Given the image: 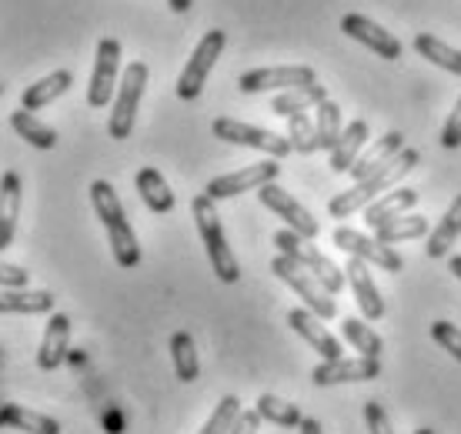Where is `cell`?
I'll return each mask as SVG.
<instances>
[{
    "instance_id": "7402d4cb",
    "label": "cell",
    "mask_w": 461,
    "mask_h": 434,
    "mask_svg": "<svg viewBox=\"0 0 461 434\" xmlns=\"http://www.w3.org/2000/svg\"><path fill=\"white\" fill-rule=\"evenodd\" d=\"M368 138H371V127L368 121H351V124L341 131V140L335 144L331 150V171L335 174H348L351 171V164L361 158V150L368 148Z\"/></svg>"
},
{
    "instance_id": "d4e9b609",
    "label": "cell",
    "mask_w": 461,
    "mask_h": 434,
    "mask_svg": "<svg viewBox=\"0 0 461 434\" xmlns=\"http://www.w3.org/2000/svg\"><path fill=\"white\" fill-rule=\"evenodd\" d=\"M70 84H74V74H70V70H54V74L41 77L37 84H31V87L21 94V107L23 111H41V107H47L50 101H58L60 94H68Z\"/></svg>"
},
{
    "instance_id": "603a6c76",
    "label": "cell",
    "mask_w": 461,
    "mask_h": 434,
    "mask_svg": "<svg viewBox=\"0 0 461 434\" xmlns=\"http://www.w3.org/2000/svg\"><path fill=\"white\" fill-rule=\"evenodd\" d=\"M134 187H138L140 201L148 204L150 214H171L174 211V191L167 187L158 167H140L138 177H134Z\"/></svg>"
},
{
    "instance_id": "e575fe53",
    "label": "cell",
    "mask_w": 461,
    "mask_h": 434,
    "mask_svg": "<svg viewBox=\"0 0 461 434\" xmlns=\"http://www.w3.org/2000/svg\"><path fill=\"white\" fill-rule=\"evenodd\" d=\"M341 334H345V341H351L355 351L368 357H381L384 351V341L378 338V331H371V324L365 318H345L341 321Z\"/></svg>"
},
{
    "instance_id": "4dcf8cb0",
    "label": "cell",
    "mask_w": 461,
    "mask_h": 434,
    "mask_svg": "<svg viewBox=\"0 0 461 434\" xmlns=\"http://www.w3.org/2000/svg\"><path fill=\"white\" fill-rule=\"evenodd\" d=\"M314 127H318V148L331 154L335 144L341 140V131H345V124H341V107L335 101H321L314 107Z\"/></svg>"
},
{
    "instance_id": "44dd1931",
    "label": "cell",
    "mask_w": 461,
    "mask_h": 434,
    "mask_svg": "<svg viewBox=\"0 0 461 434\" xmlns=\"http://www.w3.org/2000/svg\"><path fill=\"white\" fill-rule=\"evenodd\" d=\"M415 204H418L415 187H394V191L381 194L378 201H371V204L365 207V224H368L371 231H378L381 224H388V221H394V217L408 214Z\"/></svg>"
},
{
    "instance_id": "d590c367",
    "label": "cell",
    "mask_w": 461,
    "mask_h": 434,
    "mask_svg": "<svg viewBox=\"0 0 461 434\" xmlns=\"http://www.w3.org/2000/svg\"><path fill=\"white\" fill-rule=\"evenodd\" d=\"M288 140H291V150H298V154L321 150L318 148V127H314V121L308 117V111L288 117Z\"/></svg>"
},
{
    "instance_id": "5bb4252c",
    "label": "cell",
    "mask_w": 461,
    "mask_h": 434,
    "mask_svg": "<svg viewBox=\"0 0 461 434\" xmlns=\"http://www.w3.org/2000/svg\"><path fill=\"white\" fill-rule=\"evenodd\" d=\"M381 375L378 357H335V361H321L312 371V381L318 388H331V384H348V381H375Z\"/></svg>"
},
{
    "instance_id": "d6a6232c",
    "label": "cell",
    "mask_w": 461,
    "mask_h": 434,
    "mask_svg": "<svg viewBox=\"0 0 461 434\" xmlns=\"http://www.w3.org/2000/svg\"><path fill=\"white\" fill-rule=\"evenodd\" d=\"M425 234H428V217H421V214H402V217H394V221H388V224H381V228L375 231V238H378L381 244L415 240V238H425Z\"/></svg>"
},
{
    "instance_id": "60d3db41",
    "label": "cell",
    "mask_w": 461,
    "mask_h": 434,
    "mask_svg": "<svg viewBox=\"0 0 461 434\" xmlns=\"http://www.w3.org/2000/svg\"><path fill=\"white\" fill-rule=\"evenodd\" d=\"M27 281H31V271H23L21 264L0 261V287H27Z\"/></svg>"
},
{
    "instance_id": "5b68a950",
    "label": "cell",
    "mask_w": 461,
    "mask_h": 434,
    "mask_svg": "<svg viewBox=\"0 0 461 434\" xmlns=\"http://www.w3.org/2000/svg\"><path fill=\"white\" fill-rule=\"evenodd\" d=\"M150 70L144 60H134L127 64L124 77L117 84V97L114 107H111V121H107V134L114 140H127L131 131H134V121H138V107L140 97H144V87H148Z\"/></svg>"
},
{
    "instance_id": "836d02e7",
    "label": "cell",
    "mask_w": 461,
    "mask_h": 434,
    "mask_svg": "<svg viewBox=\"0 0 461 434\" xmlns=\"http://www.w3.org/2000/svg\"><path fill=\"white\" fill-rule=\"evenodd\" d=\"M171 357H174V371H177V377H181L185 384L197 381V375H201V365H197L194 338H191L187 331H174V338H171Z\"/></svg>"
},
{
    "instance_id": "2e32d148",
    "label": "cell",
    "mask_w": 461,
    "mask_h": 434,
    "mask_svg": "<svg viewBox=\"0 0 461 434\" xmlns=\"http://www.w3.org/2000/svg\"><path fill=\"white\" fill-rule=\"evenodd\" d=\"M288 324L291 331L298 334L301 341H308L321 355V361H335V357H345L341 355V344H338V338H331V334L324 331L321 318L314 314V311L308 308H294L288 311Z\"/></svg>"
},
{
    "instance_id": "d6986e66",
    "label": "cell",
    "mask_w": 461,
    "mask_h": 434,
    "mask_svg": "<svg viewBox=\"0 0 461 434\" xmlns=\"http://www.w3.org/2000/svg\"><path fill=\"white\" fill-rule=\"evenodd\" d=\"M21 197L23 184L17 171H4L0 177V251H7L17 231V217H21Z\"/></svg>"
},
{
    "instance_id": "7a4b0ae2",
    "label": "cell",
    "mask_w": 461,
    "mask_h": 434,
    "mask_svg": "<svg viewBox=\"0 0 461 434\" xmlns=\"http://www.w3.org/2000/svg\"><path fill=\"white\" fill-rule=\"evenodd\" d=\"M91 204L101 217V224L107 231V240H111V251H114V261L121 267H138L140 264V244L138 234L131 228V221L124 214V204L117 197L114 184L107 181H94L91 184Z\"/></svg>"
},
{
    "instance_id": "6da1fadb",
    "label": "cell",
    "mask_w": 461,
    "mask_h": 434,
    "mask_svg": "<svg viewBox=\"0 0 461 434\" xmlns=\"http://www.w3.org/2000/svg\"><path fill=\"white\" fill-rule=\"evenodd\" d=\"M418 160H421V154L411 148H404L402 154H394L384 167H381L378 174H371V177H365V181H357L351 191H345V194H338L328 201V214L331 217H351L357 214L361 207H368L371 201H378L384 191H392V187H398V184L404 181V174H411L418 167Z\"/></svg>"
},
{
    "instance_id": "74e56055",
    "label": "cell",
    "mask_w": 461,
    "mask_h": 434,
    "mask_svg": "<svg viewBox=\"0 0 461 434\" xmlns=\"http://www.w3.org/2000/svg\"><path fill=\"white\" fill-rule=\"evenodd\" d=\"M431 341L441 344L451 357H458V361H461V331H458V324H451V321H435V324H431Z\"/></svg>"
},
{
    "instance_id": "83f0119b",
    "label": "cell",
    "mask_w": 461,
    "mask_h": 434,
    "mask_svg": "<svg viewBox=\"0 0 461 434\" xmlns=\"http://www.w3.org/2000/svg\"><path fill=\"white\" fill-rule=\"evenodd\" d=\"M458 234H461V194L451 201V207L438 221V228L431 231V238H428V244H425V254L431 261H435V258H448L451 244L458 240Z\"/></svg>"
},
{
    "instance_id": "e0dca14e",
    "label": "cell",
    "mask_w": 461,
    "mask_h": 434,
    "mask_svg": "<svg viewBox=\"0 0 461 434\" xmlns=\"http://www.w3.org/2000/svg\"><path fill=\"white\" fill-rule=\"evenodd\" d=\"M345 277H348V285H351V291H355V301H357V308H361V314H365V321L384 318V297H381L378 285L371 281L368 264L361 261V258H351L345 267Z\"/></svg>"
},
{
    "instance_id": "3957f363",
    "label": "cell",
    "mask_w": 461,
    "mask_h": 434,
    "mask_svg": "<svg viewBox=\"0 0 461 434\" xmlns=\"http://www.w3.org/2000/svg\"><path fill=\"white\" fill-rule=\"evenodd\" d=\"M191 214L197 221V234L204 240V251H208L211 271L218 275V281L224 285H238L241 281V264L234 258V251L228 248V238H224V228H221V217L214 211V201L208 194H197L191 201Z\"/></svg>"
},
{
    "instance_id": "484cf974",
    "label": "cell",
    "mask_w": 461,
    "mask_h": 434,
    "mask_svg": "<svg viewBox=\"0 0 461 434\" xmlns=\"http://www.w3.org/2000/svg\"><path fill=\"white\" fill-rule=\"evenodd\" d=\"M321 101H328V87L324 84H308V87H291V91H281L271 101V114L277 117H291V114H301V111H312L318 107Z\"/></svg>"
},
{
    "instance_id": "4fadbf2b",
    "label": "cell",
    "mask_w": 461,
    "mask_h": 434,
    "mask_svg": "<svg viewBox=\"0 0 461 434\" xmlns=\"http://www.w3.org/2000/svg\"><path fill=\"white\" fill-rule=\"evenodd\" d=\"M335 244L341 251H348L351 258H361L365 264H375L381 271H388V275H398L404 271V258L394 251L392 244H381L378 238H365V234H357L351 228H338L335 231Z\"/></svg>"
},
{
    "instance_id": "cb8c5ba5",
    "label": "cell",
    "mask_w": 461,
    "mask_h": 434,
    "mask_svg": "<svg viewBox=\"0 0 461 434\" xmlns=\"http://www.w3.org/2000/svg\"><path fill=\"white\" fill-rule=\"evenodd\" d=\"M50 311H54L50 291H27V287L0 291V314H50Z\"/></svg>"
},
{
    "instance_id": "8992f818",
    "label": "cell",
    "mask_w": 461,
    "mask_h": 434,
    "mask_svg": "<svg viewBox=\"0 0 461 434\" xmlns=\"http://www.w3.org/2000/svg\"><path fill=\"white\" fill-rule=\"evenodd\" d=\"M275 248L281 254H288V258H294V261L301 264V267H308L318 281H321L331 294H341V287L348 285V277L338 271V264L331 261V258H324L318 248H314L308 238H301L298 231H277L275 234Z\"/></svg>"
},
{
    "instance_id": "b9f144b4",
    "label": "cell",
    "mask_w": 461,
    "mask_h": 434,
    "mask_svg": "<svg viewBox=\"0 0 461 434\" xmlns=\"http://www.w3.org/2000/svg\"><path fill=\"white\" fill-rule=\"evenodd\" d=\"M258 428H261V414H258V411H241V414H238V421H234V428H230L228 434H258Z\"/></svg>"
},
{
    "instance_id": "9c48e42d",
    "label": "cell",
    "mask_w": 461,
    "mask_h": 434,
    "mask_svg": "<svg viewBox=\"0 0 461 434\" xmlns=\"http://www.w3.org/2000/svg\"><path fill=\"white\" fill-rule=\"evenodd\" d=\"M318 84L314 68L308 64H285V68H261L248 70L238 77V91L241 94H265V91H291V87H308Z\"/></svg>"
},
{
    "instance_id": "4316f807",
    "label": "cell",
    "mask_w": 461,
    "mask_h": 434,
    "mask_svg": "<svg viewBox=\"0 0 461 434\" xmlns=\"http://www.w3.org/2000/svg\"><path fill=\"white\" fill-rule=\"evenodd\" d=\"M0 428H14L23 434H60V424L54 418L27 411L23 404H0Z\"/></svg>"
},
{
    "instance_id": "1f68e13d",
    "label": "cell",
    "mask_w": 461,
    "mask_h": 434,
    "mask_svg": "<svg viewBox=\"0 0 461 434\" xmlns=\"http://www.w3.org/2000/svg\"><path fill=\"white\" fill-rule=\"evenodd\" d=\"M254 411L261 414V421H271V424H277V428H298V424L304 421V414H301L298 404L277 398V394H261L258 404H254Z\"/></svg>"
},
{
    "instance_id": "f6af8a7d",
    "label": "cell",
    "mask_w": 461,
    "mask_h": 434,
    "mask_svg": "<svg viewBox=\"0 0 461 434\" xmlns=\"http://www.w3.org/2000/svg\"><path fill=\"white\" fill-rule=\"evenodd\" d=\"M448 267H451V275H455V277L461 281V254H455V258H451Z\"/></svg>"
},
{
    "instance_id": "9a60e30c",
    "label": "cell",
    "mask_w": 461,
    "mask_h": 434,
    "mask_svg": "<svg viewBox=\"0 0 461 434\" xmlns=\"http://www.w3.org/2000/svg\"><path fill=\"white\" fill-rule=\"evenodd\" d=\"M341 31H345L351 41H357V44H365L368 50H375L381 60L402 58V50H404L402 41H398L392 31H384L381 23L361 17V14H345V17H341Z\"/></svg>"
},
{
    "instance_id": "bcb514c9",
    "label": "cell",
    "mask_w": 461,
    "mask_h": 434,
    "mask_svg": "<svg viewBox=\"0 0 461 434\" xmlns=\"http://www.w3.org/2000/svg\"><path fill=\"white\" fill-rule=\"evenodd\" d=\"M415 434H435V431H431V428H418Z\"/></svg>"
},
{
    "instance_id": "30bf717a",
    "label": "cell",
    "mask_w": 461,
    "mask_h": 434,
    "mask_svg": "<svg viewBox=\"0 0 461 434\" xmlns=\"http://www.w3.org/2000/svg\"><path fill=\"white\" fill-rule=\"evenodd\" d=\"M277 174H281V164H277V160H261V164H251V167L221 174V177L208 181L204 194H208L211 201H228V197H238V194H244V191H258V187L277 181Z\"/></svg>"
},
{
    "instance_id": "f1b7e54d",
    "label": "cell",
    "mask_w": 461,
    "mask_h": 434,
    "mask_svg": "<svg viewBox=\"0 0 461 434\" xmlns=\"http://www.w3.org/2000/svg\"><path fill=\"white\" fill-rule=\"evenodd\" d=\"M11 127L21 134L31 148H41V150H54L58 148V131L50 124H44V121H37L34 111H14L11 114Z\"/></svg>"
},
{
    "instance_id": "ab89813d",
    "label": "cell",
    "mask_w": 461,
    "mask_h": 434,
    "mask_svg": "<svg viewBox=\"0 0 461 434\" xmlns=\"http://www.w3.org/2000/svg\"><path fill=\"white\" fill-rule=\"evenodd\" d=\"M365 421H368L371 434H394L392 421H388V414H384V408H381L378 401H368V404H365Z\"/></svg>"
},
{
    "instance_id": "f35d334b",
    "label": "cell",
    "mask_w": 461,
    "mask_h": 434,
    "mask_svg": "<svg viewBox=\"0 0 461 434\" xmlns=\"http://www.w3.org/2000/svg\"><path fill=\"white\" fill-rule=\"evenodd\" d=\"M441 144L445 148H461V94H458V101H455V107H451V114L448 121H445V131H441Z\"/></svg>"
},
{
    "instance_id": "8fae6325",
    "label": "cell",
    "mask_w": 461,
    "mask_h": 434,
    "mask_svg": "<svg viewBox=\"0 0 461 434\" xmlns=\"http://www.w3.org/2000/svg\"><path fill=\"white\" fill-rule=\"evenodd\" d=\"M258 201L271 211V214H277L285 224H288L291 231H298L301 238L314 240L318 238V231H321V224H318V217H312V211L304 204H298L294 197L285 191V187H277L275 181L265 184V187H258Z\"/></svg>"
},
{
    "instance_id": "8d00e7d4",
    "label": "cell",
    "mask_w": 461,
    "mask_h": 434,
    "mask_svg": "<svg viewBox=\"0 0 461 434\" xmlns=\"http://www.w3.org/2000/svg\"><path fill=\"white\" fill-rule=\"evenodd\" d=\"M238 414H241V401L234 398V394H224V398L218 401L214 414L208 418V424L197 434H228L230 428H234V421H238Z\"/></svg>"
},
{
    "instance_id": "ac0fdd59",
    "label": "cell",
    "mask_w": 461,
    "mask_h": 434,
    "mask_svg": "<svg viewBox=\"0 0 461 434\" xmlns=\"http://www.w3.org/2000/svg\"><path fill=\"white\" fill-rule=\"evenodd\" d=\"M68 344H70V318L68 314H50L41 351H37V367L41 371H58L64 365V357H68Z\"/></svg>"
},
{
    "instance_id": "7bdbcfd3",
    "label": "cell",
    "mask_w": 461,
    "mask_h": 434,
    "mask_svg": "<svg viewBox=\"0 0 461 434\" xmlns=\"http://www.w3.org/2000/svg\"><path fill=\"white\" fill-rule=\"evenodd\" d=\"M298 434H324V428L318 418H304V421L298 424Z\"/></svg>"
},
{
    "instance_id": "ffe728a7",
    "label": "cell",
    "mask_w": 461,
    "mask_h": 434,
    "mask_svg": "<svg viewBox=\"0 0 461 434\" xmlns=\"http://www.w3.org/2000/svg\"><path fill=\"white\" fill-rule=\"evenodd\" d=\"M402 150H404V134L402 131H388L384 138L375 140V144L351 164V171H348L351 174V181L357 184V181H365V177H371V174H378L381 167H384L394 154H402Z\"/></svg>"
},
{
    "instance_id": "7c38bea8",
    "label": "cell",
    "mask_w": 461,
    "mask_h": 434,
    "mask_svg": "<svg viewBox=\"0 0 461 434\" xmlns=\"http://www.w3.org/2000/svg\"><path fill=\"white\" fill-rule=\"evenodd\" d=\"M117 68H121V41L104 37L97 44V60H94V74H91V84H87V104L97 107V111L114 101Z\"/></svg>"
},
{
    "instance_id": "7dc6e473",
    "label": "cell",
    "mask_w": 461,
    "mask_h": 434,
    "mask_svg": "<svg viewBox=\"0 0 461 434\" xmlns=\"http://www.w3.org/2000/svg\"><path fill=\"white\" fill-rule=\"evenodd\" d=\"M0 94H4V84H0Z\"/></svg>"
},
{
    "instance_id": "ee69618b",
    "label": "cell",
    "mask_w": 461,
    "mask_h": 434,
    "mask_svg": "<svg viewBox=\"0 0 461 434\" xmlns=\"http://www.w3.org/2000/svg\"><path fill=\"white\" fill-rule=\"evenodd\" d=\"M191 4H194V0H167V7H171L174 14H187L191 11Z\"/></svg>"
},
{
    "instance_id": "ba28073f",
    "label": "cell",
    "mask_w": 461,
    "mask_h": 434,
    "mask_svg": "<svg viewBox=\"0 0 461 434\" xmlns=\"http://www.w3.org/2000/svg\"><path fill=\"white\" fill-rule=\"evenodd\" d=\"M214 138L218 140H228V144H241V148H254V150H265L271 154L275 160L288 158L291 154V140L275 134V131H265V127H254V124H244V121H234V117H218L214 124Z\"/></svg>"
},
{
    "instance_id": "52a82bcc",
    "label": "cell",
    "mask_w": 461,
    "mask_h": 434,
    "mask_svg": "<svg viewBox=\"0 0 461 434\" xmlns=\"http://www.w3.org/2000/svg\"><path fill=\"white\" fill-rule=\"evenodd\" d=\"M224 44H228V34L218 31V27L197 41L194 54H191V60H187L185 70H181V77H177V97H181V101H197V97H201V91H204V84H208L211 70L218 64Z\"/></svg>"
},
{
    "instance_id": "277c9868",
    "label": "cell",
    "mask_w": 461,
    "mask_h": 434,
    "mask_svg": "<svg viewBox=\"0 0 461 434\" xmlns=\"http://www.w3.org/2000/svg\"><path fill=\"white\" fill-rule=\"evenodd\" d=\"M271 275H275L277 281H285V285H288L291 291L304 301V308L314 311L321 321H331L338 314L335 294H331V291H328V287H324L321 281L308 271V267H301L294 258H288V254H277L275 261H271Z\"/></svg>"
},
{
    "instance_id": "f546056e",
    "label": "cell",
    "mask_w": 461,
    "mask_h": 434,
    "mask_svg": "<svg viewBox=\"0 0 461 434\" xmlns=\"http://www.w3.org/2000/svg\"><path fill=\"white\" fill-rule=\"evenodd\" d=\"M415 50L425 60H431L435 68L448 70V74L461 77V50H455L451 44H445L441 37H435V34H418L415 37Z\"/></svg>"
}]
</instances>
